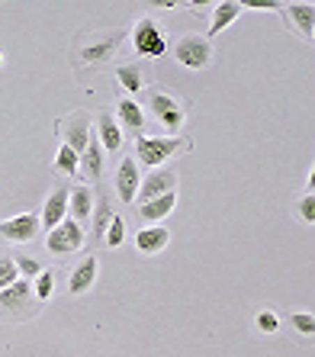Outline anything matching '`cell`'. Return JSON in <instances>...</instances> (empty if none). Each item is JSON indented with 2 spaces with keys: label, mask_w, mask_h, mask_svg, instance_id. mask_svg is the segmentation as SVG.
I'll use <instances>...</instances> for the list:
<instances>
[{
  "label": "cell",
  "mask_w": 315,
  "mask_h": 357,
  "mask_svg": "<svg viewBox=\"0 0 315 357\" xmlns=\"http://www.w3.org/2000/svg\"><path fill=\"white\" fill-rule=\"evenodd\" d=\"M129 29L125 26H113V29H84L71 39L68 45V65L75 68V75H97L103 68H109L116 61V55L123 52Z\"/></svg>",
  "instance_id": "6da1fadb"
},
{
  "label": "cell",
  "mask_w": 315,
  "mask_h": 357,
  "mask_svg": "<svg viewBox=\"0 0 315 357\" xmlns=\"http://www.w3.org/2000/svg\"><path fill=\"white\" fill-rule=\"evenodd\" d=\"M141 109L145 116H151V123L161 126L167 135H177L187 126V116H190V100L174 93L171 87H161V84H151L148 91L141 93Z\"/></svg>",
  "instance_id": "7a4b0ae2"
},
{
  "label": "cell",
  "mask_w": 315,
  "mask_h": 357,
  "mask_svg": "<svg viewBox=\"0 0 315 357\" xmlns=\"http://www.w3.org/2000/svg\"><path fill=\"white\" fill-rule=\"evenodd\" d=\"M193 151V139L187 132L177 135H139L135 139V161L145 165L148 171L167 167L174 158H183Z\"/></svg>",
  "instance_id": "3957f363"
},
{
  "label": "cell",
  "mask_w": 315,
  "mask_h": 357,
  "mask_svg": "<svg viewBox=\"0 0 315 357\" xmlns=\"http://www.w3.org/2000/svg\"><path fill=\"white\" fill-rule=\"evenodd\" d=\"M39 312H42V303L33 293V280L20 277V280H13L10 287L0 290V322L23 325V322H33Z\"/></svg>",
  "instance_id": "277c9868"
},
{
  "label": "cell",
  "mask_w": 315,
  "mask_h": 357,
  "mask_svg": "<svg viewBox=\"0 0 315 357\" xmlns=\"http://www.w3.org/2000/svg\"><path fill=\"white\" fill-rule=\"evenodd\" d=\"M129 52L135 55V61H145V59H161L167 49H171V39H167V29L161 26V20L145 13L132 23L129 29Z\"/></svg>",
  "instance_id": "5b68a950"
},
{
  "label": "cell",
  "mask_w": 315,
  "mask_h": 357,
  "mask_svg": "<svg viewBox=\"0 0 315 357\" xmlns=\"http://www.w3.org/2000/svg\"><path fill=\"white\" fill-rule=\"evenodd\" d=\"M171 55H174V61L183 71L203 75V71L213 68V61H216V45L199 33H183V36H177V42L171 45Z\"/></svg>",
  "instance_id": "8992f818"
},
{
  "label": "cell",
  "mask_w": 315,
  "mask_h": 357,
  "mask_svg": "<svg viewBox=\"0 0 315 357\" xmlns=\"http://www.w3.org/2000/svg\"><path fill=\"white\" fill-rule=\"evenodd\" d=\"M55 135H59V145H68V149H75L81 155L93 135V113L91 109H71V113L59 116Z\"/></svg>",
  "instance_id": "52a82bcc"
},
{
  "label": "cell",
  "mask_w": 315,
  "mask_h": 357,
  "mask_svg": "<svg viewBox=\"0 0 315 357\" xmlns=\"http://www.w3.org/2000/svg\"><path fill=\"white\" fill-rule=\"evenodd\" d=\"M277 13L283 17L286 29L306 45L315 42V3L312 0H277Z\"/></svg>",
  "instance_id": "ba28073f"
},
{
  "label": "cell",
  "mask_w": 315,
  "mask_h": 357,
  "mask_svg": "<svg viewBox=\"0 0 315 357\" xmlns=\"http://www.w3.org/2000/svg\"><path fill=\"white\" fill-rule=\"evenodd\" d=\"M84 245H87V229L77 225L75 219H65V222H59L52 232H45V251H49L52 258H59V261L77 255Z\"/></svg>",
  "instance_id": "9c48e42d"
},
{
  "label": "cell",
  "mask_w": 315,
  "mask_h": 357,
  "mask_svg": "<svg viewBox=\"0 0 315 357\" xmlns=\"http://www.w3.org/2000/svg\"><path fill=\"white\" fill-rule=\"evenodd\" d=\"M113 81H116V87H119V97L139 100L141 93L151 87V71L145 61H123V65L113 68Z\"/></svg>",
  "instance_id": "30bf717a"
},
{
  "label": "cell",
  "mask_w": 315,
  "mask_h": 357,
  "mask_svg": "<svg viewBox=\"0 0 315 357\" xmlns=\"http://www.w3.org/2000/svg\"><path fill=\"white\" fill-rule=\"evenodd\" d=\"M42 232L39 213H20L0 222V245H29Z\"/></svg>",
  "instance_id": "8fae6325"
},
{
  "label": "cell",
  "mask_w": 315,
  "mask_h": 357,
  "mask_svg": "<svg viewBox=\"0 0 315 357\" xmlns=\"http://www.w3.org/2000/svg\"><path fill=\"white\" fill-rule=\"evenodd\" d=\"M139 183H141V165L135 161V155H123L116 171H113V193H116L119 203H135Z\"/></svg>",
  "instance_id": "7c38bea8"
},
{
  "label": "cell",
  "mask_w": 315,
  "mask_h": 357,
  "mask_svg": "<svg viewBox=\"0 0 315 357\" xmlns=\"http://www.w3.org/2000/svg\"><path fill=\"white\" fill-rule=\"evenodd\" d=\"M107 151L100 149L97 135H91V142H87V149L77 155V177H81V183H91V187H97L100 181H103V174H107Z\"/></svg>",
  "instance_id": "4fadbf2b"
},
{
  "label": "cell",
  "mask_w": 315,
  "mask_h": 357,
  "mask_svg": "<svg viewBox=\"0 0 315 357\" xmlns=\"http://www.w3.org/2000/svg\"><path fill=\"white\" fill-rule=\"evenodd\" d=\"M113 116H116V123H119V129H123V135L129 132L132 139L145 135V126H148V116H145V109H141V103H139L135 97H116Z\"/></svg>",
  "instance_id": "5bb4252c"
},
{
  "label": "cell",
  "mask_w": 315,
  "mask_h": 357,
  "mask_svg": "<svg viewBox=\"0 0 315 357\" xmlns=\"http://www.w3.org/2000/svg\"><path fill=\"white\" fill-rule=\"evenodd\" d=\"M97 280H100V258L97 255H84V258L71 267L68 293H71V296H87V293L97 287Z\"/></svg>",
  "instance_id": "9a60e30c"
},
{
  "label": "cell",
  "mask_w": 315,
  "mask_h": 357,
  "mask_svg": "<svg viewBox=\"0 0 315 357\" xmlns=\"http://www.w3.org/2000/svg\"><path fill=\"white\" fill-rule=\"evenodd\" d=\"M68 197H71V183L61 181L55 190L45 197V203H42V213H39V222L45 232H52L59 222H65L68 219Z\"/></svg>",
  "instance_id": "2e32d148"
},
{
  "label": "cell",
  "mask_w": 315,
  "mask_h": 357,
  "mask_svg": "<svg viewBox=\"0 0 315 357\" xmlns=\"http://www.w3.org/2000/svg\"><path fill=\"white\" fill-rule=\"evenodd\" d=\"M171 190H177V171L174 167H155V171H148V174H141L135 203H145V199H155V197L171 193Z\"/></svg>",
  "instance_id": "e0dca14e"
},
{
  "label": "cell",
  "mask_w": 315,
  "mask_h": 357,
  "mask_svg": "<svg viewBox=\"0 0 315 357\" xmlns=\"http://www.w3.org/2000/svg\"><path fill=\"white\" fill-rule=\"evenodd\" d=\"M132 245L141 258H158V255H164L167 245H171V229H167V225H141L139 232H135Z\"/></svg>",
  "instance_id": "ac0fdd59"
},
{
  "label": "cell",
  "mask_w": 315,
  "mask_h": 357,
  "mask_svg": "<svg viewBox=\"0 0 315 357\" xmlns=\"http://www.w3.org/2000/svg\"><path fill=\"white\" fill-rule=\"evenodd\" d=\"M93 135H97L100 149L107 151V155H116L123 149V129H119L116 116H113V109H100V116H93Z\"/></svg>",
  "instance_id": "d6986e66"
},
{
  "label": "cell",
  "mask_w": 315,
  "mask_h": 357,
  "mask_svg": "<svg viewBox=\"0 0 315 357\" xmlns=\"http://www.w3.org/2000/svg\"><path fill=\"white\" fill-rule=\"evenodd\" d=\"M177 209V190L161 193L155 199H145V203H135V213H139L141 225H164V219Z\"/></svg>",
  "instance_id": "ffe728a7"
},
{
  "label": "cell",
  "mask_w": 315,
  "mask_h": 357,
  "mask_svg": "<svg viewBox=\"0 0 315 357\" xmlns=\"http://www.w3.org/2000/svg\"><path fill=\"white\" fill-rule=\"evenodd\" d=\"M93 203H97V187L91 183H75L71 187V197H68V219H75L77 225L91 222Z\"/></svg>",
  "instance_id": "44dd1931"
},
{
  "label": "cell",
  "mask_w": 315,
  "mask_h": 357,
  "mask_svg": "<svg viewBox=\"0 0 315 357\" xmlns=\"http://www.w3.org/2000/svg\"><path fill=\"white\" fill-rule=\"evenodd\" d=\"M113 216H116V209H113V197L100 187V190H97V203H93V213H91V241H93V245H100V241H103V235H107Z\"/></svg>",
  "instance_id": "7402d4cb"
},
{
  "label": "cell",
  "mask_w": 315,
  "mask_h": 357,
  "mask_svg": "<svg viewBox=\"0 0 315 357\" xmlns=\"http://www.w3.org/2000/svg\"><path fill=\"white\" fill-rule=\"evenodd\" d=\"M241 10H245L241 7V0H216V3H213V20H209L206 39L213 42L219 33H225V29L241 17Z\"/></svg>",
  "instance_id": "603a6c76"
},
{
  "label": "cell",
  "mask_w": 315,
  "mask_h": 357,
  "mask_svg": "<svg viewBox=\"0 0 315 357\" xmlns=\"http://www.w3.org/2000/svg\"><path fill=\"white\" fill-rule=\"evenodd\" d=\"M293 219H296L299 225H306V229H312L315 225V193H312V171H309L306 177V187L296 193V199H293Z\"/></svg>",
  "instance_id": "cb8c5ba5"
},
{
  "label": "cell",
  "mask_w": 315,
  "mask_h": 357,
  "mask_svg": "<svg viewBox=\"0 0 315 357\" xmlns=\"http://www.w3.org/2000/svg\"><path fill=\"white\" fill-rule=\"evenodd\" d=\"M283 325H286V332L293 335L296 341L302 344H312V335H315V316L312 312H290V316H283Z\"/></svg>",
  "instance_id": "d4e9b609"
},
{
  "label": "cell",
  "mask_w": 315,
  "mask_h": 357,
  "mask_svg": "<svg viewBox=\"0 0 315 357\" xmlns=\"http://www.w3.org/2000/svg\"><path fill=\"white\" fill-rule=\"evenodd\" d=\"M283 328V316L274 306H261L251 319V332L254 335H277Z\"/></svg>",
  "instance_id": "484cf974"
},
{
  "label": "cell",
  "mask_w": 315,
  "mask_h": 357,
  "mask_svg": "<svg viewBox=\"0 0 315 357\" xmlns=\"http://www.w3.org/2000/svg\"><path fill=\"white\" fill-rule=\"evenodd\" d=\"M52 174L61 177V181H75L77 177V151L68 149V145H59V155L52 161Z\"/></svg>",
  "instance_id": "4316f807"
},
{
  "label": "cell",
  "mask_w": 315,
  "mask_h": 357,
  "mask_svg": "<svg viewBox=\"0 0 315 357\" xmlns=\"http://www.w3.org/2000/svg\"><path fill=\"white\" fill-rule=\"evenodd\" d=\"M33 293L39 303H49L55 296V271L52 267H42V274L33 280Z\"/></svg>",
  "instance_id": "83f0119b"
},
{
  "label": "cell",
  "mask_w": 315,
  "mask_h": 357,
  "mask_svg": "<svg viewBox=\"0 0 315 357\" xmlns=\"http://www.w3.org/2000/svg\"><path fill=\"white\" fill-rule=\"evenodd\" d=\"M107 251H116L125 245V219L123 216H113V222H109L107 235H103V241H100Z\"/></svg>",
  "instance_id": "f1b7e54d"
},
{
  "label": "cell",
  "mask_w": 315,
  "mask_h": 357,
  "mask_svg": "<svg viewBox=\"0 0 315 357\" xmlns=\"http://www.w3.org/2000/svg\"><path fill=\"white\" fill-rule=\"evenodd\" d=\"M13 280H20L17 264H13V255H10L7 248H0V290H3V287H10Z\"/></svg>",
  "instance_id": "f546056e"
},
{
  "label": "cell",
  "mask_w": 315,
  "mask_h": 357,
  "mask_svg": "<svg viewBox=\"0 0 315 357\" xmlns=\"http://www.w3.org/2000/svg\"><path fill=\"white\" fill-rule=\"evenodd\" d=\"M13 264H17V274L23 280H36L42 274V264L36 258H26V255H13Z\"/></svg>",
  "instance_id": "4dcf8cb0"
},
{
  "label": "cell",
  "mask_w": 315,
  "mask_h": 357,
  "mask_svg": "<svg viewBox=\"0 0 315 357\" xmlns=\"http://www.w3.org/2000/svg\"><path fill=\"white\" fill-rule=\"evenodd\" d=\"M3 61H7V59H3V52H0V68H3Z\"/></svg>",
  "instance_id": "1f68e13d"
}]
</instances>
